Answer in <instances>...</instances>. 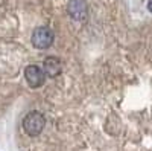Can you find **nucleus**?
Segmentation results:
<instances>
[{"instance_id": "1", "label": "nucleus", "mask_w": 152, "mask_h": 151, "mask_svg": "<svg viewBox=\"0 0 152 151\" xmlns=\"http://www.w3.org/2000/svg\"><path fill=\"white\" fill-rule=\"evenodd\" d=\"M44 124H46L44 116L40 111H31L23 119V128L29 136H37L43 131Z\"/></svg>"}, {"instance_id": "2", "label": "nucleus", "mask_w": 152, "mask_h": 151, "mask_svg": "<svg viewBox=\"0 0 152 151\" xmlns=\"http://www.w3.org/2000/svg\"><path fill=\"white\" fill-rule=\"evenodd\" d=\"M53 43V32L46 26L37 28L32 34V44L37 49H46Z\"/></svg>"}, {"instance_id": "3", "label": "nucleus", "mask_w": 152, "mask_h": 151, "mask_svg": "<svg viewBox=\"0 0 152 151\" xmlns=\"http://www.w3.org/2000/svg\"><path fill=\"white\" fill-rule=\"evenodd\" d=\"M24 78L31 87H40L44 82V70L35 64H31L24 70Z\"/></svg>"}, {"instance_id": "4", "label": "nucleus", "mask_w": 152, "mask_h": 151, "mask_svg": "<svg viewBox=\"0 0 152 151\" xmlns=\"http://www.w3.org/2000/svg\"><path fill=\"white\" fill-rule=\"evenodd\" d=\"M69 12L75 20H85L88 14V8L84 0H70Z\"/></svg>"}, {"instance_id": "5", "label": "nucleus", "mask_w": 152, "mask_h": 151, "mask_svg": "<svg viewBox=\"0 0 152 151\" xmlns=\"http://www.w3.org/2000/svg\"><path fill=\"white\" fill-rule=\"evenodd\" d=\"M43 67H44V73L50 78H55L61 73V61L55 57H49L44 60L43 63Z\"/></svg>"}, {"instance_id": "6", "label": "nucleus", "mask_w": 152, "mask_h": 151, "mask_svg": "<svg viewBox=\"0 0 152 151\" xmlns=\"http://www.w3.org/2000/svg\"><path fill=\"white\" fill-rule=\"evenodd\" d=\"M148 8H149V11L152 12V0H149V3H148Z\"/></svg>"}]
</instances>
